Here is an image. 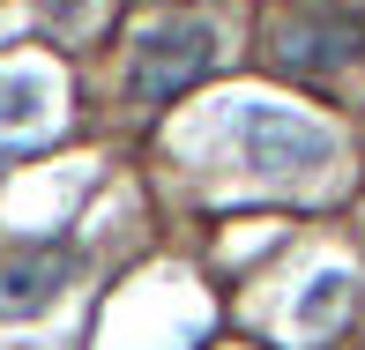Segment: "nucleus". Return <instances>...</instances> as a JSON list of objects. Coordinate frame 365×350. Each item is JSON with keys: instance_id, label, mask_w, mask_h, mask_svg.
<instances>
[{"instance_id": "423d86ee", "label": "nucleus", "mask_w": 365, "mask_h": 350, "mask_svg": "<svg viewBox=\"0 0 365 350\" xmlns=\"http://www.w3.org/2000/svg\"><path fill=\"white\" fill-rule=\"evenodd\" d=\"M38 120H45V82H38V75L0 82V135H15V127H38Z\"/></svg>"}, {"instance_id": "f257e3e1", "label": "nucleus", "mask_w": 365, "mask_h": 350, "mask_svg": "<svg viewBox=\"0 0 365 350\" xmlns=\"http://www.w3.org/2000/svg\"><path fill=\"white\" fill-rule=\"evenodd\" d=\"M209 68H217V23H209V15H164V23L142 30L127 90H135V105H172V97L194 90Z\"/></svg>"}, {"instance_id": "7ed1b4c3", "label": "nucleus", "mask_w": 365, "mask_h": 350, "mask_svg": "<svg viewBox=\"0 0 365 350\" xmlns=\"http://www.w3.org/2000/svg\"><path fill=\"white\" fill-rule=\"evenodd\" d=\"M231 142H239V157L254 164V172H313V164H328V127L313 120H291L284 105H246L239 120H231Z\"/></svg>"}, {"instance_id": "39448f33", "label": "nucleus", "mask_w": 365, "mask_h": 350, "mask_svg": "<svg viewBox=\"0 0 365 350\" xmlns=\"http://www.w3.org/2000/svg\"><path fill=\"white\" fill-rule=\"evenodd\" d=\"M343 306H351V276H343V269H328V276H313V291L298 298V328H306V336H321V328L336 321Z\"/></svg>"}, {"instance_id": "20e7f679", "label": "nucleus", "mask_w": 365, "mask_h": 350, "mask_svg": "<svg viewBox=\"0 0 365 350\" xmlns=\"http://www.w3.org/2000/svg\"><path fill=\"white\" fill-rule=\"evenodd\" d=\"M75 283V246H23L0 261V321H30Z\"/></svg>"}, {"instance_id": "f03ea898", "label": "nucleus", "mask_w": 365, "mask_h": 350, "mask_svg": "<svg viewBox=\"0 0 365 350\" xmlns=\"http://www.w3.org/2000/svg\"><path fill=\"white\" fill-rule=\"evenodd\" d=\"M365 53V15L343 8V0H321V8H298L276 30V68L291 75H336Z\"/></svg>"}, {"instance_id": "0eeeda50", "label": "nucleus", "mask_w": 365, "mask_h": 350, "mask_svg": "<svg viewBox=\"0 0 365 350\" xmlns=\"http://www.w3.org/2000/svg\"><path fill=\"white\" fill-rule=\"evenodd\" d=\"M45 8H60V23H75V0H45Z\"/></svg>"}]
</instances>
